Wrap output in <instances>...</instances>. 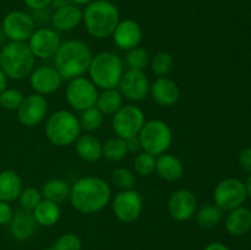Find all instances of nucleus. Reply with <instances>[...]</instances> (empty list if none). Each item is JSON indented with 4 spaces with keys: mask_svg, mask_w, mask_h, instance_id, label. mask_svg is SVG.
<instances>
[{
    "mask_svg": "<svg viewBox=\"0 0 251 250\" xmlns=\"http://www.w3.org/2000/svg\"><path fill=\"white\" fill-rule=\"evenodd\" d=\"M110 198L112 190L107 181L97 176H85L74 183L69 199L76 211L91 215L103 210Z\"/></svg>",
    "mask_w": 251,
    "mask_h": 250,
    "instance_id": "f257e3e1",
    "label": "nucleus"
},
{
    "mask_svg": "<svg viewBox=\"0 0 251 250\" xmlns=\"http://www.w3.org/2000/svg\"><path fill=\"white\" fill-rule=\"evenodd\" d=\"M93 54L88 44L80 39H69L63 42L54 55V68L64 80L82 76L88 71Z\"/></svg>",
    "mask_w": 251,
    "mask_h": 250,
    "instance_id": "f03ea898",
    "label": "nucleus"
},
{
    "mask_svg": "<svg viewBox=\"0 0 251 250\" xmlns=\"http://www.w3.org/2000/svg\"><path fill=\"white\" fill-rule=\"evenodd\" d=\"M82 21L91 36L104 39L113 34L120 21V14L109 0H93L82 10Z\"/></svg>",
    "mask_w": 251,
    "mask_h": 250,
    "instance_id": "7ed1b4c3",
    "label": "nucleus"
},
{
    "mask_svg": "<svg viewBox=\"0 0 251 250\" xmlns=\"http://www.w3.org/2000/svg\"><path fill=\"white\" fill-rule=\"evenodd\" d=\"M34 59L26 42H10L0 50V68L7 78L24 80L33 71Z\"/></svg>",
    "mask_w": 251,
    "mask_h": 250,
    "instance_id": "20e7f679",
    "label": "nucleus"
},
{
    "mask_svg": "<svg viewBox=\"0 0 251 250\" xmlns=\"http://www.w3.org/2000/svg\"><path fill=\"white\" fill-rule=\"evenodd\" d=\"M88 74L97 88H115L124 74V60L114 51H100L93 55Z\"/></svg>",
    "mask_w": 251,
    "mask_h": 250,
    "instance_id": "39448f33",
    "label": "nucleus"
},
{
    "mask_svg": "<svg viewBox=\"0 0 251 250\" xmlns=\"http://www.w3.org/2000/svg\"><path fill=\"white\" fill-rule=\"evenodd\" d=\"M46 136L51 145L65 147L74 144L80 136L81 126L74 113L60 109L51 113L46 123Z\"/></svg>",
    "mask_w": 251,
    "mask_h": 250,
    "instance_id": "423d86ee",
    "label": "nucleus"
},
{
    "mask_svg": "<svg viewBox=\"0 0 251 250\" xmlns=\"http://www.w3.org/2000/svg\"><path fill=\"white\" fill-rule=\"evenodd\" d=\"M139 140L142 151L149 152L157 157L168 151L172 145L173 135L167 123L153 119L145 123L139 134Z\"/></svg>",
    "mask_w": 251,
    "mask_h": 250,
    "instance_id": "0eeeda50",
    "label": "nucleus"
},
{
    "mask_svg": "<svg viewBox=\"0 0 251 250\" xmlns=\"http://www.w3.org/2000/svg\"><path fill=\"white\" fill-rule=\"evenodd\" d=\"M100 92L95 83L83 76L71 78L66 86L65 96L69 105L75 110H83L96 105Z\"/></svg>",
    "mask_w": 251,
    "mask_h": 250,
    "instance_id": "6e6552de",
    "label": "nucleus"
},
{
    "mask_svg": "<svg viewBox=\"0 0 251 250\" xmlns=\"http://www.w3.org/2000/svg\"><path fill=\"white\" fill-rule=\"evenodd\" d=\"M248 199L244 181L237 178H227L216 185L213 201L222 211H232L243 206Z\"/></svg>",
    "mask_w": 251,
    "mask_h": 250,
    "instance_id": "1a4fd4ad",
    "label": "nucleus"
},
{
    "mask_svg": "<svg viewBox=\"0 0 251 250\" xmlns=\"http://www.w3.org/2000/svg\"><path fill=\"white\" fill-rule=\"evenodd\" d=\"M146 123L145 113L141 108L136 105H123L114 115H113L112 125L117 136L127 140L131 137L139 136L142 126Z\"/></svg>",
    "mask_w": 251,
    "mask_h": 250,
    "instance_id": "9d476101",
    "label": "nucleus"
},
{
    "mask_svg": "<svg viewBox=\"0 0 251 250\" xmlns=\"http://www.w3.org/2000/svg\"><path fill=\"white\" fill-rule=\"evenodd\" d=\"M36 29V24L31 14L14 10L5 15L1 24L2 34L10 42H26Z\"/></svg>",
    "mask_w": 251,
    "mask_h": 250,
    "instance_id": "9b49d317",
    "label": "nucleus"
},
{
    "mask_svg": "<svg viewBox=\"0 0 251 250\" xmlns=\"http://www.w3.org/2000/svg\"><path fill=\"white\" fill-rule=\"evenodd\" d=\"M142 196L136 190H123L113 200V212L115 217L124 223H132L141 216Z\"/></svg>",
    "mask_w": 251,
    "mask_h": 250,
    "instance_id": "f8f14e48",
    "label": "nucleus"
},
{
    "mask_svg": "<svg viewBox=\"0 0 251 250\" xmlns=\"http://www.w3.org/2000/svg\"><path fill=\"white\" fill-rule=\"evenodd\" d=\"M27 42L34 58L39 59H48L54 56L61 44L60 37L56 33L55 29L48 28V27L34 29Z\"/></svg>",
    "mask_w": 251,
    "mask_h": 250,
    "instance_id": "ddd939ff",
    "label": "nucleus"
},
{
    "mask_svg": "<svg viewBox=\"0 0 251 250\" xmlns=\"http://www.w3.org/2000/svg\"><path fill=\"white\" fill-rule=\"evenodd\" d=\"M118 86H119L123 97L135 100V102L145 100L150 93L149 78L145 75L144 71L140 70L127 69L123 74Z\"/></svg>",
    "mask_w": 251,
    "mask_h": 250,
    "instance_id": "4468645a",
    "label": "nucleus"
},
{
    "mask_svg": "<svg viewBox=\"0 0 251 250\" xmlns=\"http://www.w3.org/2000/svg\"><path fill=\"white\" fill-rule=\"evenodd\" d=\"M16 112L21 124L31 127L36 126L41 124L46 118L47 112H48V102L44 96L32 93L25 97L24 102L21 103Z\"/></svg>",
    "mask_w": 251,
    "mask_h": 250,
    "instance_id": "2eb2a0df",
    "label": "nucleus"
},
{
    "mask_svg": "<svg viewBox=\"0 0 251 250\" xmlns=\"http://www.w3.org/2000/svg\"><path fill=\"white\" fill-rule=\"evenodd\" d=\"M198 200L193 191L188 189H178L173 191L168 200V212L173 220L184 222L195 215Z\"/></svg>",
    "mask_w": 251,
    "mask_h": 250,
    "instance_id": "dca6fc26",
    "label": "nucleus"
},
{
    "mask_svg": "<svg viewBox=\"0 0 251 250\" xmlns=\"http://www.w3.org/2000/svg\"><path fill=\"white\" fill-rule=\"evenodd\" d=\"M64 78L54 66L42 65L29 75V83L38 95L47 96L58 91L63 85Z\"/></svg>",
    "mask_w": 251,
    "mask_h": 250,
    "instance_id": "f3484780",
    "label": "nucleus"
},
{
    "mask_svg": "<svg viewBox=\"0 0 251 250\" xmlns=\"http://www.w3.org/2000/svg\"><path fill=\"white\" fill-rule=\"evenodd\" d=\"M114 43L124 50L139 47L142 41V28L135 20H123L113 32Z\"/></svg>",
    "mask_w": 251,
    "mask_h": 250,
    "instance_id": "a211bd4d",
    "label": "nucleus"
},
{
    "mask_svg": "<svg viewBox=\"0 0 251 250\" xmlns=\"http://www.w3.org/2000/svg\"><path fill=\"white\" fill-rule=\"evenodd\" d=\"M150 93L154 102L163 107L174 105L180 98V88L172 78L162 77L156 78L150 83Z\"/></svg>",
    "mask_w": 251,
    "mask_h": 250,
    "instance_id": "6ab92c4d",
    "label": "nucleus"
},
{
    "mask_svg": "<svg viewBox=\"0 0 251 250\" xmlns=\"http://www.w3.org/2000/svg\"><path fill=\"white\" fill-rule=\"evenodd\" d=\"M10 234L17 240H26L34 234L37 229V222L31 211L21 210L14 211L11 221L9 225Z\"/></svg>",
    "mask_w": 251,
    "mask_h": 250,
    "instance_id": "aec40b11",
    "label": "nucleus"
},
{
    "mask_svg": "<svg viewBox=\"0 0 251 250\" xmlns=\"http://www.w3.org/2000/svg\"><path fill=\"white\" fill-rule=\"evenodd\" d=\"M50 22L56 31H73L82 22V10L76 4L59 7L51 14Z\"/></svg>",
    "mask_w": 251,
    "mask_h": 250,
    "instance_id": "412c9836",
    "label": "nucleus"
},
{
    "mask_svg": "<svg viewBox=\"0 0 251 250\" xmlns=\"http://www.w3.org/2000/svg\"><path fill=\"white\" fill-rule=\"evenodd\" d=\"M226 230L233 237H242L251 230V210L239 206L229 211L225 221Z\"/></svg>",
    "mask_w": 251,
    "mask_h": 250,
    "instance_id": "4be33fe9",
    "label": "nucleus"
},
{
    "mask_svg": "<svg viewBox=\"0 0 251 250\" xmlns=\"http://www.w3.org/2000/svg\"><path fill=\"white\" fill-rule=\"evenodd\" d=\"M156 172L164 180L176 181L183 176L184 166L178 157L166 152V153L157 156Z\"/></svg>",
    "mask_w": 251,
    "mask_h": 250,
    "instance_id": "5701e85b",
    "label": "nucleus"
},
{
    "mask_svg": "<svg viewBox=\"0 0 251 250\" xmlns=\"http://www.w3.org/2000/svg\"><path fill=\"white\" fill-rule=\"evenodd\" d=\"M22 191V180L19 174L10 169L0 172V201L11 202L19 199Z\"/></svg>",
    "mask_w": 251,
    "mask_h": 250,
    "instance_id": "b1692460",
    "label": "nucleus"
},
{
    "mask_svg": "<svg viewBox=\"0 0 251 250\" xmlns=\"http://www.w3.org/2000/svg\"><path fill=\"white\" fill-rule=\"evenodd\" d=\"M76 152L86 162H96L102 157V144L96 136L90 134L78 136L76 140Z\"/></svg>",
    "mask_w": 251,
    "mask_h": 250,
    "instance_id": "393cba45",
    "label": "nucleus"
},
{
    "mask_svg": "<svg viewBox=\"0 0 251 250\" xmlns=\"http://www.w3.org/2000/svg\"><path fill=\"white\" fill-rule=\"evenodd\" d=\"M32 213H33L37 225H43V227H51V225H56L61 216V211L58 203L44 200V199L34 207Z\"/></svg>",
    "mask_w": 251,
    "mask_h": 250,
    "instance_id": "a878e982",
    "label": "nucleus"
},
{
    "mask_svg": "<svg viewBox=\"0 0 251 250\" xmlns=\"http://www.w3.org/2000/svg\"><path fill=\"white\" fill-rule=\"evenodd\" d=\"M71 186L63 179H50L46 181L42 188V196L44 200L55 203H63L70 198Z\"/></svg>",
    "mask_w": 251,
    "mask_h": 250,
    "instance_id": "bb28decb",
    "label": "nucleus"
},
{
    "mask_svg": "<svg viewBox=\"0 0 251 250\" xmlns=\"http://www.w3.org/2000/svg\"><path fill=\"white\" fill-rule=\"evenodd\" d=\"M123 95L115 88L104 90L98 95L96 107L103 115H114L123 107Z\"/></svg>",
    "mask_w": 251,
    "mask_h": 250,
    "instance_id": "cd10ccee",
    "label": "nucleus"
},
{
    "mask_svg": "<svg viewBox=\"0 0 251 250\" xmlns=\"http://www.w3.org/2000/svg\"><path fill=\"white\" fill-rule=\"evenodd\" d=\"M127 154L126 141L119 136L110 137L102 144V157L112 162L122 161Z\"/></svg>",
    "mask_w": 251,
    "mask_h": 250,
    "instance_id": "c85d7f7f",
    "label": "nucleus"
},
{
    "mask_svg": "<svg viewBox=\"0 0 251 250\" xmlns=\"http://www.w3.org/2000/svg\"><path fill=\"white\" fill-rule=\"evenodd\" d=\"M223 217V211L216 205H205L196 215V223L201 228L216 227Z\"/></svg>",
    "mask_w": 251,
    "mask_h": 250,
    "instance_id": "c756f323",
    "label": "nucleus"
},
{
    "mask_svg": "<svg viewBox=\"0 0 251 250\" xmlns=\"http://www.w3.org/2000/svg\"><path fill=\"white\" fill-rule=\"evenodd\" d=\"M103 120H104V115L95 105V107L83 110L80 119H78V123H80L81 129L90 132L100 129L103 124Z\"/></svg>",
    "mask_w": 251,
    "mask_h": 250,
    "instance_id": "7c9ffc66",
    "label": "nucleus"
},
{
    "mask_svg": "<svg viewBox=\"0 0 251 250\" xmlns=\"http://www.w3.org/2000/svg\"><path fill=\"white\" fill-rule=\"evenodd\" d=\"M149 51L146 49L141 48V47L130 49V50H127L126 55H125V64H126L127 69L144 71L149 66Z\"/></svg>",
    "mask_w": 251,
    "mask_h": 250,
    "instance_id": "2f4dec72",
    "label": "nucleus"
},
{
    "mask_svg": "<svg viewBox=\"0 0 251 250\" xmlns=\"http://www.w3.org/2000/svg\"><path fill=\"white\" fill-rule=\"evenodd\" d=\"M134 168L140 175H151L156 171V156L145 151L139 152L134 159Z\"/></svg>",
    "mask_w": 251,
    "mask_h": 250,
    "instance_id": "473e14b6",
    "label": "nucleus"
},
{
    "mask_svg": "<svg viewBox=\"0 0 251 250\" xmlns=\"http://www.w3.org/2000/svg\"><path fill=\"white\" fill-rule=\"evenodd\" d=\"M174 60L173 56L167 51H159L156 55L152 58L151 60V68L156 75L158 76H166L173 70Z\"/></svg>",
    "mask_w": 251,
    "mask_h": 250,
    "instance_id": "72a5a7b5",
    "label": "nucleus"
},
{
    "mask_svg": "<svg viewBox=\"0 0 251 250\" xmlns=\"http://www.w3.org/2000/svg\"><path fill=\"white\" fill-rule=\"evenodd\" d=\"M112 181L117 188L122 190H129L136 183V176L130 169L119 167L112 172Z\"/></svg>",
    "mask_w": 251,
    "mask_h": 250,
    "instance_id": "f704fd0d",
    "label": "nucleus"
},
{
    "mask_svg": "<svg viewBox=\"0 0 251 250\" xmlns=\"http://www.w3.org/2000/svg\"><path fill=\"white\" fill-rule=\"evenodd\" d=\"M25 96L16 88H5L0 93V107L6 110H17L24 102Z\"/></svg>",
    "mask_w": 251,
    "mask_h": 250,
    "instance_id": "c9c22d12",
    "label": "nucleus"
},
{
    "mask_svg": "<svg viewBox=\"0 0 251 250\" xmlns=\"http://www.w3.org/2000/svg\"><path fill=\"white\" fill-rule=\"evenodd\" d=\"M19 200L21 208L32 212L34 207L43 200V196H42V193L38 189L33 188V186H28L26 189H22L21 194L19 196Z\"/></svg>",
    "mask_w": 251,
    "mask_h": 250,
    "instance_id": "e433bc0d",
    "label": "nucleus"
},
{
    "mask_svg": "<svg viewBox=\"0 0 251 250\" xmlns=\"http://www.w3.org/2000/svg\"><path fill=\"white\" fill-rule=\"evenodd\" d=\"M54 250H82V240L74 233H65L56 239Z\"/></svg>",
    "mask_w": 251,
    "mask_h": 250,
    "instance_id": "4c0bfd02",
    "label": "nucleus"
},
{
    "mask_svg": "<svg viewBox=\"0 0 251 250\" xmlns=\"http://www.w3.org/2000/svg\"><path fill=\"white\" fill-rule=\"evenodd\" d=\"M14 216L11 205L5 201H0V225H7Z\"/></svg>",
    "mask_w": 251,
    "mask_h": 250,
    "instance_id": "58836bf2",
    "label": "nucleus"
},
{
    "mask_svg": "<svg viewBox=\"0 0 251 250\" xmlns=\"http://www.w3.org/2000/svg\"><path fill=\"white\" fill-rule=\"evenodd\" d=\"M239 161L240 167L244 169L248 173H251V147H245L242 150V152L239 153Z\"/></svg>",
    "mask_w": 251,
    "mask_h": 250,
    "instance_id": "ea45409f",
    "label": "nucleus"
},
{
    "mask_svg": "<svg viewBox=\"0 0 251 250\" xmlns=\"http://www.w3.org/2000/svg\"><path fill=\"white\" fill-rule=\"evenodd\" d=\"M31 16L33 19L34 24H46V22L50 21L51 14H49L48 7H46V9L32 10Z\"/></svg>",
    "mask_w": 251,
    "mask_h": 250,
    "instance_id": "a19ab883",
    "label": "nucleus"
},
{
    "mask_svg": "<svg viewBox=\"0 0 251 250\" xmlns=\"http://www.w3.org/2000/svg\"><path fill=\"white\" fill-rule=\"evenodd\" d=\"M22 1L29 10H39L50 6L53 0H22Z\"/></svg>",
    "mask_w": 251,
    "mask_h": 250,
    "instance_id": "79ce46f5",
    "label": "nucleus"
},
{
    "mask_svg": "<svg viewBox=\"0 0 251 250\" xmlns=\"http://www.w3.org/2000/svg\"><path fill=\"white\" fill-rule=\"evenodd\" d=\"M126 141V147H127V152H137L141 150V144H140L139 136L131 137V139L125 140Z\"/></svg>",
    "mask_w": 251,
    "mask_h": 250,
    "instance_id": "37998d69",
    "label": "nucleus"
},
{
    "mask_svg": "<svg viewBox=\"0 0 251 250\" xmlns=\"http://www.w3.org/2000/svg\"><path fill=\"white\" fill-rule=\"evenodd\" d=\"M203 250H230V249L227 247V245L223 244V243L213 242V243H210L208 245H206V248Z\"/></svg>",
    "mask_w": 251,
    "mask_h": 250,
    "instance_id": "c03bdc74",
    "label": "nucleus"
},
{
    "mask_svg": "<svg viewBox=\"0 0 251 250\" xmlns=\"http://www.w3.org/2000/svg\"><path fill=\"white\" fill-rule=\"evenodd\" d=\"M71 4H74L73 0H53V1H51V5H53L55 9H59V7H63Z\"/></svg>",
    "mask_w": 251,
    "mask_h": 250,
    "instance_id": "a18cd8bd",
    "label": "nucleus"
},
{
    "mask_svg": "<svg viewBox=\"0 0 251 250\" xmlns=\"http://www.w3.org/2000/svg\"><path fill=\"white\" fill-rule=\"evenodd\" d=\"M6 86H7V77L4 74V71L1 70V68H0V93L6 88Z\"/></svg>",
    "mask_w": 251,
    "mask_h": 250,
    "instance_id": "49530a36",
    "label": "nucleus"
},
{
    "mask_svg": "<svg viewBox=\"0 0 251 250\" xmlns=\"http://www.w3.org/2000/svg\"><path fill=\"white\" fill-rule=\"evenodd\" d=\"M245 189H247V195L251 200V173L248 175L247 180H245Z\"/></svg>",
    "mask_w": 251,
    "mask_h": 250,
    "instance_id": "de8ad7c7",
    "label": "nucleus"
},
{
    "mask_svg": "<svg viewBox=\"0 0 251 250\" xmlns=\"http://www.w3.org/2000/svg\"><path fill=\"white\" fill-rule=\"evenodd\" d=\"M91 1H93V0H73L74 4L76 5H87L90 4Z\"/></svg>",
    "mask_w": 251,
    "mask_h": 250,
    "instance_id": "09e8293b",
    "label": "nucleus"
},
{
    "mask_svg": "<svg viewBox=\"0 0 251 250\" xmlns=\"http://www.w3.org/2000/svg\"><path fill=\"white\" fill-rule=\"evenodd\" d=\"M43 250H54L53 248H47V249H43Z\"/></svg>",
    "mask_w": 251,
    "mask_h": 250,
    "instance_id": "8fccbe9b",
    "label": "nucleus"
}]
</instances>
